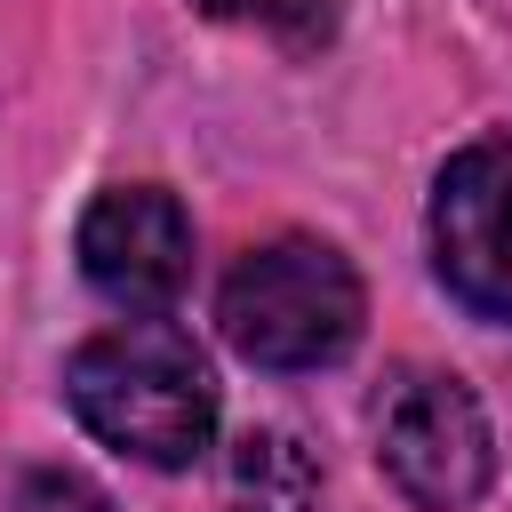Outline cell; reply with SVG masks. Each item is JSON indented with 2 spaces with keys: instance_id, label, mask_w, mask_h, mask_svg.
I'll use <instances>...</instances> for the list:
<instances>
[{
  "instance_id": "3957f363",
  "label": "cell",
  "mask_w": 512,
  "mask_h": 512,
  "mask_svg": "<svg viewBox=\"0 0 512 512\" xmlns=\"http://www.w3.org/2000/svg\"><path fill=\"white\" fill-rule=\"evenodd\" d=\"M376 464L416 512H464L480 504L496 472V440L480 400L440 368H400L376 400Z\"/></svg>"
},
{
  "instance_id": "7a4b0ae2",
  "label": "cell",
  "mask_w": 512,
  "mask_h": 512,
  "mask_svg": "<svg viewBox=\"0 0 512 512\" xmlns=\"http://www.w3.org/2000/svg\"><path fill=\"white\" fill-rule=\"evenodd\" d=\"M360 272L336 240H312V232H280L264 248H248L216 296V320H224V344L256 368H328L352 352L360 336Z\"/></svg>"
},
{
  "instance_id": "ba28073f",
  "label": "cell",
  "mask_w": 512,
  "mask_h": 512,
  "mask_svg": "<svg viewBox=\"0 0 512 512\" xmlns=\"http://www.w3.org/2000/svg\"><path fill=\"white\" fill-rule=\"evenodd\" d=\"M200 8H216V16H248V8H272V0H200Z\"/></svg>"
},
{
  "instance_id": "6da1fadb",
  "label": "cell",
  "mask_w": 512,
  "mask_h": 512,
  "mask_svg": "<svg viewBox=\"0 0 512 512\" xmlns=\"http://www.w3.org/2000/svg\"><path fill=\"white\" fill-rule=\"evenodd\" d=\"M64 400L104 448H120L152 472L192 464L216 432L208 352L168 320H120V328L88 336L64 368Z\"/></svg>"
},
{
  "instance_id": "52a82bcc",
  "label": "cell",
  "mask_w": 512,
  "mask_h": 512,
  "mask_svg": "<svg viewBox=\"0 0 512 512\" xmlns=\"http://www.w3.org/2000/svg\"><path fill=\"white\" fill-rule=\"evenodd\" d=\"M16 512H112V496H104L88 472L40 464V472H24V488H16Z\"/></svg>"
},
{
  "instance_id": "8992f818",
  "label": "cell",
  "mask_w": 512,
  "mask_h": 512,
  "mask_svg": "<svg viewBox=\"0 0 512 512\" xmlns=\"http://www.w3.org/2000/svg\"><path fill=\"white\" fill-rule=\"evenodd\" d=\"M232 512H320V472L296 448V432H248L224 472Z\"/></svg>"
},
{
  "instance_id": "277c9868",
  "label": "cell",
  "mask_w": 512,
  "mask_h": 512,
  "mask_svg": "<svg viewBox=\"0 0 512 512\" xmlns=\"http://www.w3.org/2000/svg\"><path fill=\"white\" fill-rule=\"evenodd\" d=\"M432 272L464 312L512 328V136H480L440 168Z\"/></svg>"
},
{
  "instance_id": "5b68a950",
  "label": "cell",
  "mask_w": 512,
  "mask_h": 512,
  "mask_svg": "<svg viewBox=\"0 0 512 512\" xmlns=\"http://www.w3.org/2000/svg\"><path fill=\"white\" fill-rule=\"evenodd\" d=\"M80 272L128 320H160L192 280V216L160 184H112L80 216Z\"/></svg>"
}]
</instances>
